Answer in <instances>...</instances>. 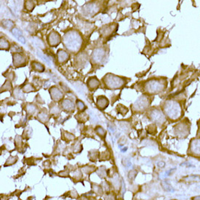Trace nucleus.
Listing matches in <instances>:
<instances>
[{"instance_id":"nucleus-1","label":"nucleus","mask_w":200,"mask_h":200,"mask_svg":"<svg viewBox=\"0 0 200 200\" xmlns=\"http://www.w3.org/2000/svg\"><path fill=\"white\" fill-rule=\"evenodd\" d=\"M63 45L72 53H77L82 47L83 39L77 31L70 30L63 37Z\"/></svg>"},{"instance_id":"nucleus-2","label":"nucleus","mask_w":200,"mask_h":200,"mask_svg":"<svg viewBox=\"0 0 200 200\" xmlns=\"http://www.w3.org/2000/svg\"><path fill=\"white\" fill-rule=\"evenodd\" d=\"M163 110L165 115L172 120H178L182 115L180 106L175 101H167L164 102Z\"/></svg>"},{"instance_id":"nucleus-3","label":"nucleus","mask_w":200,"mask_h":200,"mask_svg":"<svg viewBox=\"0 0 200 200\" xmlns=\"http://www.w3.org/2000/svg\"><path fill=\"white\" fill-rule=\"evenodd\" d=\"M103 82L108 89H120L126 84L124 78L112 74H106L103 79Z\"/></svg>"},{"instance_id":"nucleus-4","label":"nucleus","mask_w":200,"mask_h":200,"mask_svg":"<svg viewBox=\"0 0 200 200\" xmlns=\"http://www.w3.org/2000/svg\"><path fill=\"white\" fill-rule=\"evenodd\" d=\"M164 84L159 80H151L145 84L144 89L146 93L150 94H157L164 90Z\"/></svg>"},{"instance_id":"nucleus-5","label":"nucleus","mask_w":200,"mask_h":200,"mask_svg":"<svg viewBox=\"0 0 200 200\" xmlns=\"http://www.w3.org/2000/svg\"><path fill=\"white\" fill-rule=\"evenodd\" d=\"M149 103L150 102L149 98L145 95H143L133 104V109L137 111H143L147 109L148 106H149Z\"/></svg>"},{"instance_id":"nucleus-6","label":"nucleus","mask_w":200,"mask_h":200,"mask_svg":"<svg viewBox=\"0 0 200 200\" xmlns=\"http://www.w3.org/2000/svg\"><path fill=\"white\" fill-rule=\"evenodd\" d=\"M106 51L103 48H96L94 50L93 54H92V60L93 63L100 64L103 63V60L105 59Z\"/></svg>"},{"instance_id":"nucleus-7","label":"nucleus","mask_w":200,"mask_h":200,"mask_svg":"<svg viewBox=\"0 0 200 200\" xmlns=\"http://www.w3.org/2000/svg\"><path fill=\"white\" fill-rule=\"evenodd\" d=\"M12 58H13V60H12V62H13V65L15 66V67H22V66H24L26 63V58L24 55H23L22 53H14L12 55Z\"/></svg>"},{"instance_id":"nucleus-8","label":"nucleus","mask_w":200,"mask_h":200,"mask_svg":"<svg viewBox=\"0 0 200 200\" xmlns=\"http://www.w3.org/2000/svg\"><path fill=\"white\" fill-rule=\"evenodd\" d=\"M84 10V12L87 15H94L95 14H96L99 11L100 7L97 3L95 2H91L87 4L83 7Z\"/></svg>"},{"instance_id":"nucleus-9","label":"nucleus","mask_w":200,"mask_h":200,"mask_svg":"<svg viewBox=\"0 0 200 200\" xmlns=\"http://www.w3.org/2000/svg\"><path fill=\"white\" fill-rule=\"evenodd\" d=\"M60 41H61V38H60V34L58 32H55V31H53V32L50 33L48 37H47V41H48V44L51 47L58 46L60 43Z\"/></svg>"},{"instance_id":"nucleus-10","label":"nucleus","mask_w":200,"mask_h":200,"mask_svg":"<svg viewBox=\"0 0 200 200\" xmlns=\"http://www.w3.org/2000/svg\"><path fill=\"white\" fill-rule=\"evenodd\" d=\"M150 118L151 119L152 121L158 123V124H162L165 120L164 116L159 110L158 109H153L149 114Z\"/></svg>"},{"instance_id":"nucleus-11","label":"nucleus","mask_w":200,"mask_h":200,"mask_svg":"<svg viewBox=\"0 0 200 200\" xmlns=\"http://www.w3.org/2000/svg\"><path fill=\"white\" fill-rule=\"evenodd\" d=\"M190 152L193 156L200 157V139H193L190 143Z\"/></svg>"},{"instance_id":"nucleus-12","label":"nucleus","mask_w":200,"mask_h":200,"mask_svg":"<svg viewBox=\"0 0 200 200\" xmlns=\"http://www.w3.org/2000/svg\"><path fill=\"white\" fill-rule=\"evenodd\" d=\"M50 96L52 99L55 101H58L61 100L63 97V94L62 92L57 87H52L50 89Z\"/></svg>"},{"instance_id":"nucleus-13","label":"nucleus","mask_w":200,"mask_h":200,"mask_svg":"<svg viewBox=\"0 0 200 200\" xmlns=\"http://www.w3.org/2000/svg\"><path fill=\"white\" fill-rule=\"evenodd\" d=\"M57 58H58V63H66V62L68 60V58H69V54H68L66 51L63 50H59L57 53Z\"/></svg>"},{"instance_id":"nucleus-14","label":"nucleus","mask_w":200,"mask_h":200,"mask_svg":"<svg viewBox=\"0 0 200 200\" xmlns=\"http://www.w3.org/2000/svg\"><path fill=\"white\" fill-rule=\"evenodd\" d=\"M61 107L66 111H74V104L69 99H64L61 102Z\"/></svg>"},{"instance_id":"nucleus-15","label":"nucleus","mask_w":200,"mask_h":200,"mask_svg":"<svg viewBox=\"0 0 200 200\" xmlns=\"http://www.w3.org/2000/svg\"><path fill=\"white\" fill-rule=\"evenodd\" d=\"M12 34H13V36L15 37V38L17 39L20 43H22L23 45H25V44H26V39H25L24 37L23 36V33L20 29H18L17 28H13L12 29Z\"/></svg>"},{"instance_id":"nucleus-16","label":"nucleus","mask_w":200,"mask_h":200,"mask_svg":"<svg viewBox=\"0 0 200 200\" xmlns=\"http://www.w3.org/2000/svg\"><path fill=\"white\" fill-rule=\"evenodd\" d=\"M109 106V101L104 96H100L97 98V106L99 109L103 110Z\"/></svg>"},{"instance_id":"nucleus-17","label":"nucleus","mask_w":200,"mask_h":200,"mask_svg":"<svg viewBox=\"0 0 200 200\" xmlns=\"http://www.w3.org/2000/svg\"><path fill=\"white\" fill-rule=\"evenodd\" d=\"M100 85V82L96 77H90L87 81V86L91 90L96 89Z\"/></svg>"},{"instance_id":"nucleus-18","label":"nucleus","mask_w":200,"mask_h":200,"mask_svg":"<svg viewBox=\"0 0 200 200\" xmlns=\"http://www.w3.org/2000/svg\"><path fill=\"white\" fill-rule=\"evenodd\" d=\"M31 42L33 44V45L37 47L39 49H45V45L43 42L40 38L37 37H33L31 38Z\"/></svg>"},{"instance_id":"nucleus-19","label":"nucleus","mask_w":200,"mask_h":200,"mask_svg":"<svg viewBox=\"0 0 200 200\" xmlns=\"http://www.w3.org/2000/svg\"><path fill=\"white\" fill-rule=\"evenodd\" d=\"M32 68L33 70L36 71L38 72H45V66L40 63H38L37 61H33L32 63Z\"/></svg>"},{"instance_id":"nucleus-20","label":"nucleus","mask_w":200,"mask_h":200,"mask_svg":"<svg viewBox=\"0 0 200 200\" xmlns=\"http://www.w3.org/2000/svg\"><path fill=\"white\" fill-rule=\"evenodd\" d=\"M37 55H38L41 60H44V61H45L46 63H47L50 66L52 65L51 60L50 59V58L48 57V56H47L46 55H45V54H44L42 52H41L40 50H37Z\"/></svg>"},{"instance_id":"nucleus-21","label":"nucleus","mask_w":200,"mask_h":200,"mask_svg":"<svg viewBox=\"0 0 200 200\" xmlns=\"http://www.w3.org/2000/svg\"><path fill=\"white\" fill-rule=\"evenodd\" d=\"M2 26L6 29H12L14 28V22L11 20L5 19L2 21Z\"/></svg>"},{"instance_id":"nucleus-22","label":"nucleus","mask_w":200,"mask_h":200,"mask_svg":"<svg viewBox=\"0 0 200 200\" xmlns=\"http://www.w3.org/2000/svg\"><path fill=\"white\" fill-rule=\"evenodd\" d=\"M10 43L6 39L1 38L0 39V48L3 50H8L10 49Z\"/></svg>"},{"instance_id":"nucleus-23","label":"nucleus","mask_w":200,"mask_h":200,"mask_svg":"<svg viewBox=\"0 0 200 200\" xmlns=\"http://www.w3.org/2000/svg\"><path fill=\"white\" fill-rule=\"evenodd\" d=\"M35 7V3L32 0H27L25 2V7L26 8V10L28 11H32Z\"/></svg>"},{"instance_id":"nucleus-24","label":"nucleus","mask_w":200,"mask_h":200,"mask_svg":"<svg viewBox=\"0 0 200 200\" xmlns=\"http://www.w3.org/2000/svg\"><path fill=\"white\" fill-rule=\"evenodd\" d=\"M162 186H163V188L165 191H170V192H174V189L172 188L171 185H170L167 181H163V182H162Z\"/></svg>"},{"instance_id":"nucleus-25","label":"nucleus","mask_w":200,"mask_h":200,"mask_svg":"<svg viewBox=\"0 0 200 200\" xmlns=\"http://www.w3.org/2000/svg\"><path fill=\"white\" fill-rule=\"evenodd\" d=\"M12 89V85H11V82H10V81H6V82L2 86V89H1V92L2 93V92H5V91H10Z\"/></svg>"},{"instance_id":"nucleus-26","label":"nucleus","mask_w":200,"mask_h":200,"mask_svg":"<svg viewBox=\"0 0 200 200\" xmlns=\"http://www.w3.org/2000/svg\"><path fill=\"white\" fill-rule=\"evenodd\" d=\"M10 51L12 53H21L22 52V48L19 47L18 45H16L15 43H13L11 47H10Z\"/></svg>"},{"instance_id":"nucleus-27","label":"nucleus","mask_w":200,"mask_h":200,"mask_svg":"<svg viewBox=\"0 0 200 200\" xmlns=\"http://www.w3.org/2000/svg\"><path fill=\"white\" fill-rule=\"evenodd\" d=\"M38 119L39 120L41 121V122L45 123L49 120V117H48V115H47L46 113H45V112H41V113L39 114Z\"/></svg>"},{"instance_id":"nucleus-28","label":"nucleus","mask_w":200,"mask_h":200,"mask_svg":"<svg viewBox=\"0 0 200 200\" xmlns=\"http://www.w3.org/2000/svg\"><path fill=\"white\" fill-rule=\"evenodd\" d=\"M74 87L75 88L77 89V91L80 92V93H82V94H84L85 93H86L85 86L82 84H81V83H76V84H74Z\"/></svg>"},{"instance_id":"nucleus-29","label":"nucleus","mask_w":200,"mask_h":200,"mask_svg":"<svg viewBox=\"0 0 200 200\" xmlns=\"http://www.w3.org/2000/svg\"><path fill=\"white\" fill-rule=\"evenodd\" d=\"M23 90H24V93H31V92L35 91V89L31 84H27L23 87Z\"/></svg>"},{"instance_id":"nucleus-30","label":"nucleus","mask_w":200,"mask_h":200,"mask_svg":"<svg viewBox=\"0 0 200 200\" xmlns=\"http://www.w3.org/2000/svg\"><path fill=\"white\" fill-rule=\"evenodd\" d=\"M14 95H15V97L17 99H20V100H24V94H23V93H21V91H20L18 88L15 89Z\"/></svg>"},{"instance_id":"nucleus-31","label":"nucleus","mask_w":200,"mask_h":200,"mask_svg":"<svg viewBox=\"0 0 200 200\" xmlns=\"http://www.w3.org/2000/svg\"><path fill=\"white\" fill-rule=\"evenodd\" d=\"M95 132L97 133L98 135H100V136L102 137H104L106 136V131L104 130L101 127H98V128H96V129H95Z\"/></svg>"},{"instance_id":"nucleus-32","label":"nucleus","mask_w":200,"mask_h":200,"mask_svg":"<svg viewBox=\"0 0 200 200\" xmlns=\"http://www.w3.org/2000/svg\"><path fill=\"white\" fill-rule=\"evenodd\" d=\"M13 3L18 10H21L24 5V0H13Z\"/></svg>"},{"instance_id":"nucleus-33","label":"nucleus","mask_w":200,"mask_h":200,"mask_svg":"<svg viewBox=\"0 0 200 200\" xmlns=\"http://www.w3.org/2000/svg\"><path fill=\"white\" fill-rule=\"evenodd\" d=\"M17 160H18L17 157H10L9 159H7V162H6L7 164H5V166L11 165V164H15L16 162H17Z\"/></svg>"},{"instance_id":"nucleus-34","label":"nucleus","mask_w":200,"mask_h":200,"mask_svg":"<svg viewBox=\"0 0 200 200\" xmlns=\"http://www.w3.org/2000/svg\"><path fill=\"white\" fill-rule=\"evenodd\" d=\"M76 106H77V108L78 109L80 110V111H83L85 109V103H83L82 101H80V100H78V101H76Z\"/></svg>"},{"instance_id":"nucleus-35","label":"nucleus","mask_w":200,"mask_h":200,"mask_svg":"<svg viewBox=\"0 0 200 200\" xmlns=\"http://www.w3.org/2000/svg\"><path fill=\"white\" fill-rule=\"evenodd\" d=\"M35 111H36V107L33 105H28L27 106V111H28V114H33L34 113Z\"/></svg>"},{"instance_id":"nucleus-36","label":"nucleus","mask_w":200,"mask_h":200,"mask_svg":"<svg viewBox=\"0 0 200 200\" xmlns=\"http://www.w3.org/2000/svg\"><path fill=\"white\" fill-rule=\"evenodd\" d=\"M66 138L67 139L68 141H72L73 139H74V135H73L72 134H71V133H66Z\"/></svg>"},{"instance_id":"nucleus-37","label":"nucleus","mask_w":200,"mask_h":200,"mask_svg":"<svg viewBox=\"0 0 200 200\" xmlns=\"http://www.w3.org/2000/svg\"><path fill=\"white\" fill-rule=\"evenodd\" d=\"M135 176H136V172H135V171H131V172H130V173H129V178L130 179L134 180Z\"/></svg>"},{"instance_id":"nucleus-38","label":"nucleus","mask_w":200,"mask_h":200,"mask_svg":"<svg viewBox=\"0 0 200 200\" xmlns=\"http://www.w3.org/2000/svg\"><path fill=\"white\" fill-rule=\"evenodd\" d=\"M108 128H108V129H109V131H110V132H111V133H113L115 132V129H114V127L111 126V125H110V124H108Z\"/></svg>"},{"instance_id":"nucleus-39","label":"nucleus","mask_w":200,"mask_h":200,"mask_svg":"<svg viewBox=\"0 0 200 200\" xmlns=\"http://www.w3.org/2000/svg\"><path fill=\"white\" fill-rule=\"evenodd\" d=\"M157 164L159 167H164V165H165V163H164V162H158Z\"/></svg>"},{"instance_id":"nucleus-40","label":"nucleus","mask_w":200,"mask_h":200,"mask_svg":"<svg viewBox=\"0 0 200 200\" xmlns=\"http://www.w3.org/2000/svg\"><path fill=\"white\" fill-rule=\"evenodd\" d=\"M127 150H128V148L126 147L125 149H122V152H126Z\"/></svg>"},{"instance_id":"nucleus-41","label":"nucleus","mask_w":200,"mask_h":200,"mask_svg":"<svg viewBox=\"0 0 200 200\" xmlns=\"http://www.w3.org/2000/svg\"><path fill=\"white\" fill-rule=\"evenodd\" d=\"M193 199H200V197H193Z\"/></svg>"},{"instance_id":"nucleus-42","label":"nucleus","mask_w":200,"mask_h":200,"mask_svg":"<svg viewBox=\"0 0 200 200\" xmlns=\"http://www.w3.org/2000/svg\"><path fill=\"white\" fill-rule=\"evenodd\" d=\"M46 1H48V0H46Z\"/></svg>"}]
</instances>
